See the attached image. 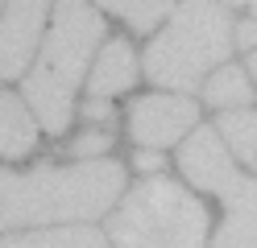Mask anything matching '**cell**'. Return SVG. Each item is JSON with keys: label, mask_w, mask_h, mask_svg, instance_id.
<instances>
[{"label": "cell", "mask_w": 257, "mask_h": 248, "mask_svg": "<svg viewBox=\"0 0 257 248\" xmlns=\"http://www.w3.org/2000/svg\"><path fill=\"white\" fill-rule=\"evenodd\" d=\"M124 190V170L108 157L79 165H46L34 174H0V227L87 223Z\"/></svg>", "instance_id": "1"}, {"label": "cell", "mask_w": 257, "mask_h": 248, "mask_svg": "<svg viewBox=\"0 0 257 248\" xmlns=\"http://www.w3.org/2000/svg\"><path fill=\"white\" fill-rule=\"evenodd\" d=\"M224 5H249V0H224Z\"/></svg>", "instance_id": "20"}, {"label": "cell", "mask_w": 257, "mask_h": 248, "mask_svg": "<svg viewBox=\"0 0 257 248\" xmlns=\"http://www.w3.org/2000/svg\"><path fill=\"white\" fill-rule=\"evenodd\" d=\"M253 99L249 75L240 66H220V71L207 79V104L212 108H245Z\"/></svg>", "instance_id": "13"}, {"label": "cell", "mask_w": 257, "mask_h": 248, "mask_svg": "<svg viewBox=\"0 0 257 248\" xmlns=\"http://www.w3.org/2000/svg\"><path fill=\"white\" fill-rule=\"evenodd\" d=\"M83 116H87L91 124H112V116H116V112H112L108 99H87V104H83Z\"/></svg>", "instance_id": "16"}, {"label": "cell", "mask_w": 257, "mask_h": 248, "mask_svg": "<svg viewBox=\"0 0 257 248\" xmlns=\"http://www.w3.org/2000/svg\"><path fill=\"white\" fill-rule=\"evenodd\" d=\"M220 198L228 215H224L212 248H257V182L236 174L220 190Z\"/></svg>", "instance_id": "8"}, {"label": "cell", "mask_w": 257, "mask_h": 248, "mask_svg": "<svg viewBox=\"0 0 257 248\" xmlns=\"http://www.w3.org/2000/svg\"><path fill=\"white\" fill-rule=\"evenodd\" d=\"M100 38L104 21L87 0H54V25L46 33V50L38 58V71L25 79V99L46 132H62L71 124L75 87L83 83Z\"/></svg>", "instance_id": "2"}, {"label": "cell", "mask_w": 257, "mask_h": 248, "mask_svg": "<svg viewBox=\"0 0 257 248\" xmlns=\"http://www.w3.org/2000/svg\"><path fill=\"white\" fill-rule=\"evenodd\" d=\"M108 231L116 248H203L207 207L179 182L150 178L128 190Z\"/></svg>", "instance_id": "4"}, {"label": "cell", "mask_w": 257, "mask_h": 248, "mask_svg": "<svg viewBox=\"0 0 257 248\" xmlns=\"http://www.w3.org/2000/svg\"><path fill=\"white\" fill-rule=\"evenodd\" d=\"M34 145H38V120L17 95H0V157L17 161L34 153Z\"/></svg>", "instance_id": "10"}, {"label": "cell", "mask_w": 257, "mask_h": 248, "mask_svg": "<svg viewBox=\"0 0 257 248\" xmlns=\"http://www.w3.org/2000/svg\"><path fill=\"white\" fill-rule=\"evenodd\" d=\"M108 149H112V137L95 128V132H83V137H79V141L71 145V153H75L79 161H95V157H104Z\"/></svg>", "instance_id": "15"}, {"label": "cell", "mask_w": 257, "mask_h": 248, "mask_svg": "<svg viewBox=\"0 0 257 248\" xmlns=\"http://www.w3.org/2000/svg\"><path fill=\"white\" fill-rule=\"evenodd\" d=\"M137 83V54L128 42H108L91 66V99H108Z\"/></svg>", "instance_id": "9"}, {"label": "cell", "mask_w": 257, "mask_h": 248, "mask_svg": "<svg viewBox=\"0 0 257 248\" xmlns=\"http://www.w3.org/2000/svg\"><path fill=\"white\" fill-rule=\"evenodd\" d=\"M133 165H137V170H146V174H154L158 165H162V157H158V149H141Z\"/></svg>", "instance_id": "18"}, {"label": "cell", "mask_w": 257, "mask_h": 248, "mask_svg": "<svg viewBox=\"0 0 257 248\" xmlns=\"http://www.w3.org/2000/svg\"><path fill=\"white\" fill-rule=\"evenodd\" d=\"M50 0H9L5 21H0V75L17 79L38 50Z\"/></svg>", "instance_id": "6"}, {"label": "cell", "mask_w": 257, "mask_h": 248, "mask_svg": "<svg viewBox=\"0 0 257 248\" xmlns=\"http://www.w3.org/2000/svg\"><path fill=\"white\" fill-rule=\"evenodd\" d=\"M236 46H257V21H240L236 25Z\"/></svg>", "instance_id": "17"}, {"label": "cell", "mask_w": 257, "mask_h": 248, "mask_svg": "<svg viewBox=\"0 0 257 248\" xmlns=\"http://www.w3.org/2000/svg\"><path fill=\"white\" fill-rule=\"evenodd\" d=\"M0 248H108V240L91 227H58V231H25L5 236Z\"/></svg>", "instance_id": "11"}, {"label": "cell", "mask_w": 257, "mask_h": 248, "mask_svg": "<svg viewBox=\"0 0 257 248\" xmlns=\"http://www.w3.org/2000/svg\"><path fill=\"white\" fill-rule=\"evenodd\" d=\"M95 5H104L108 13H116L120 21H128L133 29H141V33H150L162 17L170 13V5L174 0H95Z\"/></svg>", "instance_id": "14"}, {"label": "cell", "mask_w": 257, "mask_h": 248, "mask_svg": "<svg viewBox=\"0 0 257 248\" xmlns=\"http://www.w3.org/2000/svg\"><path fill=\"white\" fill-rule=\"evenodd\" d=\"M179 165H183V174L195 182L199 190H216V194L236 178L232 153H228V145H224V137L216 128H195L191 132V141L179 153Z\"/></svg>", "instance_id": "7"}, {"label": "cell", "mask_w": 257, "mask_h": 248, "mask_svg": "<svg viewBox=\"0 0 257 248\" xmlns=\"http://www.w3.org/2000/svg\"><path fill=\"white\" fill-rule=\"evenodd\" d=\"M249 66H253V83H257V54H253V58H249Z\"/></svg>", "instance_id": "19"}, {"label": "cell", "mask_w": 257, "mask_h": 248, "mask_svg": "<svg viewBox=\"0 0 257 248\" xmlns=\"http://www.w3.org/2000/svg\"><path fill=\"white\" fill-rule=\"evenodd\" d=\"M195 120H199V108L187 95H146L128 112V132L141 149H166L183 141V132L195 128Z\"/></svg>", "instance_id": "5"}, {"label": "cell", "mask_w": 257, "mask_h": 248, "mask_svg": "<svg viewBox=\"0 0 257 248\" xmlns=\"http://www.w3.org/2000/svg\"><path fill=\"white\" fill-rule=\"evenodd\" d=\"M249 9H253V13H257V0H249Z\"/></svg>", "instance_id": "21"}, {"label": "cell", "mask_w": 257, "mask_h": 248, "mask_svg": "<svg viewBox=\"0 0 257 248\" xmlns=\"http://www.w3.org/2000/svg\"><path fill=\"white\" fill-rule=\"evenodd\" d=\"M236 46V25L216 0H183L170 25L146 50V75L170 91H195L203 75L228 58Z\"/></svg>", "instance_id": "3"}, {"label": "cell", "mask_w": 257, "mask_h": 248, "mask_svg": "<svg viewBox=\"0 0 257 248\" xmlns=\"http://www.w3.org/2000/svg\"><path fill=\"white\" fill-rule=\"evenodd\" d=\"M220 137H224V145L232 149V153L249 165V170L257 174V112H249V108H236V112H224L220 116Z\"/></svg>", "instance_id": "12"}]
</instances>
